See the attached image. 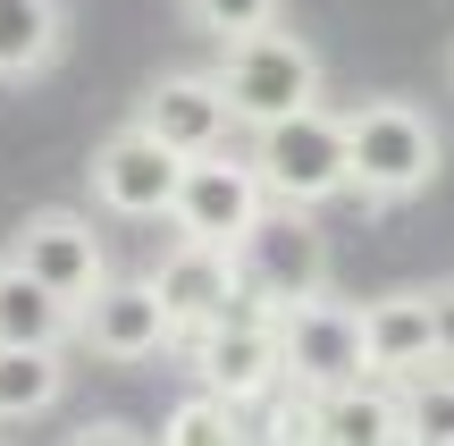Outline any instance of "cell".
Returning <instances> with one entry per match:
<instances>
[{"instance_id":"6da1fadb","label":"cell","mask_w":454,"mask_h":446,"mask_svg":"<svg viewBox=\"0 0 454 446\" xmlns=\"http://www.w3.org/2000/svg\"><path fill=\"white\" fill-rule=\"evenodd\" d=\"M345 168H354V194L371 211H395V202L429 194L446 168V135L421 101L404 93H371L345 110Z\"/></svg>"},{"instance_id":"7a4b0ae2","label":"cell","mask_w":454,"mask_h":446,"mask_svg":"<svg viewBox=\"0 0 454 446\" xmlns=\"http://www.w3.org/2000/svg\"><path fill=\"white\" fill-rule=\"evenodd\" d=\"M219 84L236 127H270V118H294L328 93V67L294 26H253L236 43H219Z\"/></svg>"},{"instance_id":"3957f363","label":"cell","mask_w":454,"mask_h":446,"mask_svg":"<svg viewBox=\"0 0 454 446\" xmlns=\"http://www.w3.org/2000/svg\"><path fill=\"white\" fill-rule=\"evenodd\" d=\"M253 168L261 185H270V202H303V211H320V202L354 194V168H345V118L337 110H294V118H270V127H253Z\"/></svg>"},{"instance_id":"277c9868","label":"cell","mask_w":454,"mask_h":446,"mask_svg":"<svg viewBox=\"0 0 454 446\" xmlns=\"http://www.w3.org/2000/svg\"><path fill=\"white\" fill-rule=\"evenodd\" d=\"M185 363H194L202 387H219L227 404H244L253 413L261 396H270L278 379H286V346H278V303H261L253 286H244L236 303H227L219 320H202L194 337H185Z\"/></svg>"},{"instance_id":"5b68a950","label":"cell","mask_w":454,"mask_h":446,"mask_svg":"<svg viewBox=\"0 0 454 446\" xmlns=\"http://www.w3.org/2000/svg\"><path fill=\"white\" fill-rule=\"evenodd\" d=\"M236 270H244V286H253L261 303L286 312V303H303V295L328 286L337 253H328V228L303 211V202H270V211L236 236Z\"/></svg>"},{"instance_id":"8992f818","label":"cell","mask_w":454,"mask_h":446,"mask_svg":"<svg viewBox=\"0 0 454 446\" xmlns=\"http://www.w3.org/2000/svg\"><path fill=\"white\" fill-rule=\"evenodd\" d=\"M261 211H270V185H261L253 152L211 144V152H194V160H185L177 202H168V228H177V236H202V245H236Z\"/></svg>"},{"instance_id":"52a82bcc","label":"cell","mask_w":454,"mask_h":446,"mask_svg":"<svg viewBox=\"0 0 454 446\" xmlns=\"http://www.w3.org/2000/svg\"><path fill=\"white\" fill-rule=\"evenodd\" d=\"M177 177H185V152L160 144L152 127H135V118H127L118 135H101V152L84 160L93 211H110V219H168Z\"/></svg>"},{"instance_id":"ba28073f","label":"cell","mask_w":454,"mask_h":446,"mask_svg":"<svg viewBox=\"0 0 454 446\" xmlns=\"http://www.w3.org/2000/svg\"><path fill=\"white\" fill-rule=\"evenodd\" d=\"M76 337L101 363H160V354H177V320H168L152 270L144 278H101L93 295L76 303Z\"/></svg>"},{"instance_id":"9c48e42d","label":"cell","mask_w":454,"mask_h":446,"mask_svg":"<svg viewBox=\"0 0 454 446\" xmlns=\"http://www.w3.org/2000/svg\"><path fill=\"white\" fill-rule=\"evenodd\" d=\"M9 262L26 270V278H43L51 295H67V303H84L101 278H110V253H101L93 211H67V202L26 211V228L9 236Z\"/></svg>"},{"instance_id":"30bf717a","label":"cell","mask_w":454,"mask_h":446,"mask_svg":"<svg viewBox=\"0 0 454 446\" xmlns=\"http://www.w3.org/2000/svg\"><path fill=\"white\" fill-rule=\"evenodd\" d=\"M278 346H286V379L311 387V396L362 379V312H354V303H337L328 286L278 312Z\"/></svg>"},{"instance_id":"8fae6325","label":"cell","mask_w":454,"mask_h":446,"mask_svg":"<svg viewBox=\"0 0 454 446\" xmlns=\"http://www.w3.org/2000/svg\"><path fill=\"white\" fill-rule=\"evenodd\" d=\"M152 286H160L168 320H177V346L202 329V320H219L227 303L244 295V270H236V245H202V236H177V245L152 262Z\"/></svg>"},{"instance_id":"7c38bea8","label":"cell","mask_w":454,"mask_h":446,"mask_svg":"<svg viewBox=\"0 0 454 446\" xmlns=\"http://www.w3.org/2000/svg\"><path fill=\"white\" fill-rule=\"evenodd\" d=\"M135 127H152L160 144H177L185 160L227 144V135H236V110H227L219 67H177V76H160L144 101H135Z\"/></svg>"},{"instance_id":"4fadbf2b","label":"cell","mask_w":454,"mask_h":446,"mask_svg":"<svg viewBox=\"0 0 454 446\" xmlns=\"http://www.w3.org/2000/svg\"><path fill=\"white\" fill-rule=\"evenodd\" d=\"M429 363H438V329H429V295L421 286L362 303V371L412 379V371H429Z\"/></svg>"},{"instance_id":"5bb4252c","label":"cell","mask_w":454,"mask_h":446,"mask_svg":"<svg viewBox=\"0 0 454 446\" xmlns=\"http://www.w3.org/2000/svg\"><path fill=\"white\" fill-rule=\"evenodd\" d=\"M404 438V387L362 371L320 396V446H395Z\"/></svg>"},{"instance_id":"9a60e30c","label":"cell","mask_w":454,"mask_h":446,"mask_svg":"<svg viewBox=\"0 0 454 446\" xmlns=\"http://www.w3.org/2000/svg\"><path fill=\"white\" fill-rule=\"evenodd\" d=\"M67 51V9L59 0H0V84L51 76Z\"/></svg>"},{"instance_id":"2e32d148","label":"cell","mask_w":454,"mask_h":446,"mask_svg":"<svg viewBox=\"0 0 454 446\" xmlns=\"http://www.w3.org/2000/svg\"><path fill=\"white\" fill-rule=\"evenodd\" d=\"M67 337H76V303L0 253V346H67Z\"/></svg>"},{"instance_id":"e0dca14e","label":"cell","mask_w":454,"mask_h":446,"mask_svg":"<svg viewBox=\"0 0 454 446\" xmlns=\"http://www.w3.org/2000/svg\"><path fill=\"white\" fill-rule=\"evenodd\" d=\"M67 396V346H0V421H43Z\"/></svg>"},{"instance_id":"ac0fdd59","label":"cell","mask_w":454,"mask_h":446,"mask_svg":"<svg viewBox=\"0 0 454 446\" xmlns=\"http://www.w3.org/2000/svg\"><path fill=\"white\" fill-rule=\"evenodd\" d=\"M160 438H168V446H227V438H253V430H244V404H227L219 387H202V379H194L177 404H168Z\"/></svg>"},{"instance_id":"d6986e66","label":"cell","mask_w":454,"mask_h":446,"mask_svg":"<svg viewBox=\"0 0 454 446\" xmlns=\"http://www.w3.org/2000/svg\"><path fill=\"white\" fill-rule=\"evenodd\" d=\"M395 387H404V438L412 446H454V363H429Z\"/></svg>"},{"instance_id":"ffe728a7","label":"cell","mask_w":454,"mask_h":446,"mask_svg":"<svg viewBox=\"0 0 454 446\" xmlns=\"http://www.w3.org/2000/svg\"><path fill=\"white\" fill-rule=\"evenodd\" d=\"M278 9H286V0H177V17L194 34H211V43H236V34H253V26H278Z\"/></svg>"},{"instance_id":"44dd1931","label":"cell","mask_w":454,"mask_h":446,"mask_svg":"<svg viewBox=\"0 0 454 446\" xmlns=\"http://www.w3.org/2000/svg\"><path fill=\"white\" fill-rule=\"evenodd\" d=\"M429 329H438V363H454V278L429 286Z\"/></svg>"},{"instance_id":"7402d4cb","label":"cell","mask_w":454,"mask_h":446,"mask_svg":"<svg viewBox=\"0 0 454 446\" xmlns=\"http://www.w3.org/2000/svg\"><path fill=\"white\" fill-rule=\"evenodd\" d=\"M76 438H84V446H118V438H135V421H84Z\"/></svg>"},{"instance_id":"603a6c76","label":"cell","mask_w":454,"mask_h":446,"mask_svg":"<svg viewBox=\"0 0 454 446\" xmlns=\"http://www.w3.org/2000/svg\"><path fill=\"white\" fill-rule=\"evenodd\" d=\"M446 76H454V51H446Z\"/></svg>"}]
</instances>
